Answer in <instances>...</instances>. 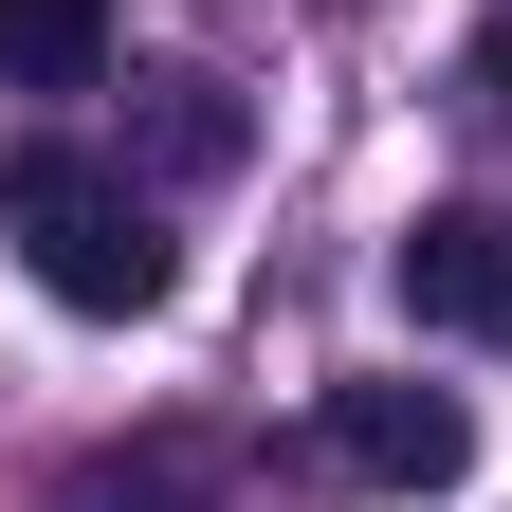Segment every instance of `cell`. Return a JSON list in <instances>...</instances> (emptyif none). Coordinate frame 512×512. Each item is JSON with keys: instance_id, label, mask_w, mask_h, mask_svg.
I'll use <instances>...</instances> for the list:
<instances>
[{"instance_id": "1", "label": "cell", "mask_w": 512, "mask_h": 512, "mask_svg": "<svg viewBox=\"0 0 512 512\" xmlns=\"http://www.w3.org/2000/svg\"><path fill=\"white\" fill-rule=\"evenodd\" d=\"M0 238H19V275H37L55 311H92V330L165 311V238H147V202H128L92 147H55V128L0 165Z\"/></svg>"}, {"instance_id": "2", "label": "cell", "mask_w": 512, "mask_h": 512, "mask_svg": "<svg viewBox=\"0 0 512 512\" xmlns=\"http://www.w3.org/2000/svg\"><path fill=\"white\" fill-rule=\"evenodd\" d=\"M384 293H403L421 330H458V348H512V220H494V202H439V220H403Z\"/></svg>"}, {"instance_id": "3", "label": "cell", "mask_w": 512, "mask_h": 512, "mask_svg": "<svg viewBox=\"0 0 512 512\" xmlns=\"http://www.w3.org/2000/svg\"><path fill=\"white\" fill-rule=\"evenodd\" d=\"M330 458L366 476V494H439L476 458V421H458V384H403V366H366V384H330Z\"/></svg>"}, {"instance_id": "4", "label": "cell", "mask_w": 512, "mask_h": 512, "mask_svg": "<svg viewBox=\"0 0 512 512\" xmlns=\"http://www.w3.org/2000/svg\"><path fill=\"white\" fill-rule=\"evenodd\" d=\"M110 74V0H0V92H92Z\"/></svg>"}, {"instance_id": "5", "label": "cell", "mask_w": 512, "mask_h": 512, "mask_svg": "<svg viewBox=\"0 0 512 512\" xmlns=\"http://www.w3.org/2000/svg\"><path fill=\"white\" fill-rule=\"evenodd\" d=\"M202 494V439H165V458H128V476H74V512H183Z\"/></svg>"}, {"instance_id": "6", "label": "cell", "mask_w": 512, "mask_h": 512, "mask_svg": "<svg viewBox=\"0 0 512 512\" xmlns=\"http://www.w3.org/2000/svg\"><path fill=\"white\" fill-rule=\"evenodd\" d=\"M165 165H238V110L220 92H165Z\"/></svg>"}, {"instance_id": "7", "label": "cell", "mask_w": 512, "mask_h": 512, "mask_svg": "<svg viewBox=\"0 0 512 512\" xmlns=\"http://www.w3.org/2000/svg\"><path fill=\"white\" fill-rule=\"evenodd\" d=\"M494 92H512V37H494Z\"/></svg>"}]
</instances>
